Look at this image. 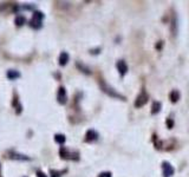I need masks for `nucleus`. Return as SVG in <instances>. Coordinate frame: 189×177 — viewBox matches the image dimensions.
Instances as JSON below:
<instances>
[{"mask_svg":"<svg viewBox=\"0 0 189 177\" xmlns=\"http://www.w3.org/2000/svg\"><path fill=\"white\" fill-rule=\"evenodd\" d=\"M44 19V14L42 12H34L32 16V19L30 22V26L34 28V30H38L42 27V20Z\"/></svg>","mask_w":189,"mask_h":177,"instance_id":"obj_1","label":"nucleus"},{"mask_svg":"<svg viewBox=\"0 0 189 177\" xmlns=\"http://www.w3.org/2000/svg\"><path fill=\"white\" fill-rule=\"evenodd\" d=\"M101 86H102L103 91L105 92V93H108L109 96L115 97V98H119V99H122V101H125V97H124V96H122L121 93L116 92V91H115V90L112 89V87H110V86H109L108 84H105L104 81H101Z\"/></svg>","mask_w":189,"mask_h":177,"instance_id":"obj_2","label":"nucleus"},{"mask_svg":"<svg viewBox=\"0 0 189 177\" xmlns=\"http://www.w3.org/2000/svg\"><path fill=\"white\" fill-rule=\"evenodd\" d=\"M148 95H147L146 92L143 91L141 95H138V97L136 98V102H135V106L136 107H142L144 106L147 104V102H148Z\"/></svg>","mask_w":189,"mask_h":177,"instance_id":"obj_3","label":"nucleus"},{"mask_svg":"<svg viewBox=\"0 0 189 177\" xmlns=\"http://www.w3.org/2000/svg\"><path fill=\"white\" fill-rule=\"evenodd\" d=\"M162 169H163V176L164 177H172L174 175V168L170 165V163L168 162H163L162 163Z\"/></svg>","mask_w":189,"mask_h":177,"instance_id":"obj_4","label":"nucleus"},{"mask_svg":"<svg viewBox=\"0 0 189 177\" xmlns=\"http://www.w3.org/2000/svg\"><path fill=\"white\" fill-rule=\"evenodd\" d=\"M66 99H67V97H66V91H65V89L62 86L59 87V90H58V95H57V101L59 104L62 105H64L65 103H66Z\"/></svg>","mask_w":189,"mask_h":177,"instance_id":"obj_5","label":"nucleus"},{"mask_svg":"<svg viewBox=\"0 0 189 177\" xmlns=\"http://www.w3.org/2000/svg\"><path fill=\"white\" fill-rule=\"evenodd\" d=\"M98 140V134L95 130H89L85 135V140L87 142H93V140Z\"/></svg>","mask_w":189,"mask_h":177,"instance_id":"obj_6","label":"nucleus"},{"mask_svg":"<svg viewBox=\"0 0 189 177\" xmlns=\"http://www.w3.org/2000/svg\"><path fill=\"white\" fill-rule=\"evenodd\" d=\"M117 69H118L121 75L124 76L128 72V65H127V63H125L124 60H119L118 63H117Z\"/></svg>","mask_w":189,"mask_h":177,"instance_id":"obj_7","label":"nucleus"},{"mask_svg":"<svg viewBox=\"0 0 189 177\" xmlns=\"http://www.w3.org/2000/svg\"><path fill=\"white\" fill-rule=\"evenodd\" d=\"M19 77H20V73L16 70H10L7 72V78L11 79V81H14V79L19 78Z\"/></svg>","mask_w":189,"mask_h":177,"instance_id":"obj_8","label":"nucleus"},{"mask_svg":"<svg viewBox=\"0 0 189 177\" xmlns=\"http://www.w3.org/2000/svg\"><path fill=\"white\" fill-rule=\"evenodd\" d=\"M67 61H69V54L66 52H62L59 56V64L62 66H64V65H66Z\"/></svg>","mask_w":189,"mask_h":177,"instance_id":"obj_9","label":"nucleus"},{"mask_svg":"<svg viewBox=\"0 0 189 177\" xmlns=\"http://www.w3.org/2000/svg\"><path fill=\"white\" fill-rule=\"evenodd\" d=\"M169 98H170V101H172L173 103H176L178 99H180V92L176 91V90H173V91L170 92Z\"/></svg>","mask_w":189,"mask_h":177,"instance_id":"obj_10","label":"nucleus"},{"mask_svg":"<svg viewBox=\"0 0 189 177\" xmlns=\"http://www.w3.org/2000/svg\"><path fill=\"white\" fill-rule=\"evenodd\" d=\"M161 106H162V104H161V103L155 102L154 104H152V107H151V113H152V115H156L157 112H160Z\"/></svg>","mask_w":189,"mask_h":177,"instance_id":"obj_11","label":"nucleus"},{"mask_svg":"<svg viewBox=\"0 0 189 177\" xmlns=\"http://www.w3.org/2000/svg\"><path fill=\"white\" fill-rule=\"evenodd\" d=\"M54 140L58 143V144H64L65 143V140H66V138H65V136L64 135H62V134H57L56 136H54Z\"/></svg>","mask_w":189,"mask_h":177,"instance_id":"obj_12","label":"nucleus"},{"mask_svg":"<svg viewBox=\"0 0 189 177\" xmlns=\"http://www.w3.org/2000/svg\"><path fill=\"white\" fill-rule=\"evenodd\" d=\"M25 22H26V19H25V17H22V16H18L16 18V20H14L17 26H22V25L25 24Z\"/></svg>","mask_w":189,"mask_h":177,"instance_id":"obj_13","label":"nucleus"},{"mask_svg":"<svg viewBox=\"0 0 189 177\" xmlns=\"http://www.w3.org/2000/svg\"><path fill=\"white\" fill-rule=\"evenodd\" d=\"M11 158H13V160H28V157H25L22 155H16V154H12Z\"/></svg>","mask_w":189,"mask_h":177,"instance_id":"obj_14","label":"nucleus"},{"mask_svg":"<svg viewBox=\"0 0 189 177\" xmlns=\"http://www.w3.org/2000/svg\"><path fill=\"white\" fill-rule=\"evenodd\" d=\"M98 177H112V176H111V172L104 171V172H101V174H99V176H98Z\"/></svg>","mask_w":189,"mask_h":177,"instance_id":"obj_15","label":"nucleus"},{"mask_svg":"<svg viewBox=\"0 0 189 177\" xmlns=\"http://www.w3.org/2000/svg\"><path fill=\"white\" fill-rule=\"evenodd\" d=\"M51 174H52V175H51V177H60V174H62V172H59V171H54V170H51Z\"/></svg>","mask_w":189,"mask_h":177,"instance_id":"obj_16","label":"nucleus"},{"mask_svg":"<svg viewBox=\"0 0 189 177\" xmlns=\"http://www.w3.org/2000/svg\"><path fill=\"white\" fill-rule=\"evenodd\" d=\"M37 176H38V177H47L46 175H45V174H44L43 171H38V172H37Z\"/></svg>","mask_w":189,"mask_h":177,"instance_id":"obj_17","label":"nucleus"},{"mask_svg":"<svg viewBox=\"0 0 189 177\" xmlns=\"http://www.w3.org/2000/svg\"><path fill=\"white\" fill-rule=\"evenodd\" d=\"M168 126H169V129L173 128V120L172 119H168Z\"/></svg>","mask_w":189,"mask_h":177,"instance_id":"obj_18","label":"nucleus"}]
</instances>
